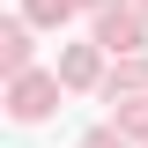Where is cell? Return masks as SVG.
Wrapping results in <instances>:
<instances>
[{
  "mask_svg": "<svg viewBox=\"0 0 148 148\" xmlns=\"http://www.w3.org/2000/svg\"><path fill=\"white\" fill-rule=\"evenodd\" d=\"M52 104H59V74H15V89H8V111H15L22 126H37Z\"/></svg>",
  "mask_w": 148,
  "mask_h": 148,
  "instance_id": "1",
  "label": "cell"
},
{
  "mask_svg": "<svg viewBox=\"0 0 148 148\" xmlns=\"http://www.w3.org/2000/svg\"><path fill=\"white\" fill-rule=\"evenodd\" d=\"M59 82H67V89H89L96 82V45H74V52L59 59Z\"/></svg>",
  "mask_w": 148,
  "mask_h": 148,
  "instance_id": "4",
  "label": "cell"
},
{
  "mask_svg": "<svg viewBox=\"0 0 148 148\" xmlns=\"http://www.w3.org/2000/svg\"><path fill=\"white\" fill-rule=\"evenodd\" d=\"M96 45H104V52H133V45H141V15H104L96 22Z\"/></svg>",
  "mask_w": 148,
  "mask_h": 148,
  "instance_id": "2",
  "label": "cell"
},
{
  "mask_svg": "<svg viewBox=\"0 0 148 148\" xmlns=\"http://www.w3.org/2000/svg\"><path fill=\"white\" fill-rule=\"evenodd\" d=\"M82 148H133V141H126V133H89Z\"/></svg>",
  "mask_w": 148,
  "mask_h": 148,
  "instance_id": "7",
  "label": "cell"
},
{
  "mask_svg": "<svg viewBox=\"0 0 148 148\" xmlns=\"http://www.w3.org/2000/svg\"><path fill=\"white\" fill-rule=\"evenodd\" d=\"M22 15H30V22H67L74 0H22Z\"/></svg>",
  "mask_w": 148,
  "mask_h": 148,
  "instance_id": "5",
  "label": "cell"
},
{
  "mask_svg": "<svg viewBox=\"0 0 148 148\" xmlns=\"http://www.w3.org/2000/svg\"><path fill=\"white\" fill-rule=\"evenodd\" d=\"M0 67H8V74H30V30H22V22L0 30Z\"/></svg>",
  "mask_w": 148,
  "mask_h": 148,
  "instance_id": "3",
  "label": "cell"
},
{
  "mask_svg": "<svg viewBox=\"0 0 148 148\" xmlns=\"http://www.w3.org/2000/svg\"><path fill=\"white\" fill-rule=\"evenodd\" d=\"M119 133H148V96H133V104L119 111Z\"/></svg>",
  "mask_w": 148,
  "mask_h": 148,
  "instance_id": "6",
  "label": "cell"
}]
</instances>
